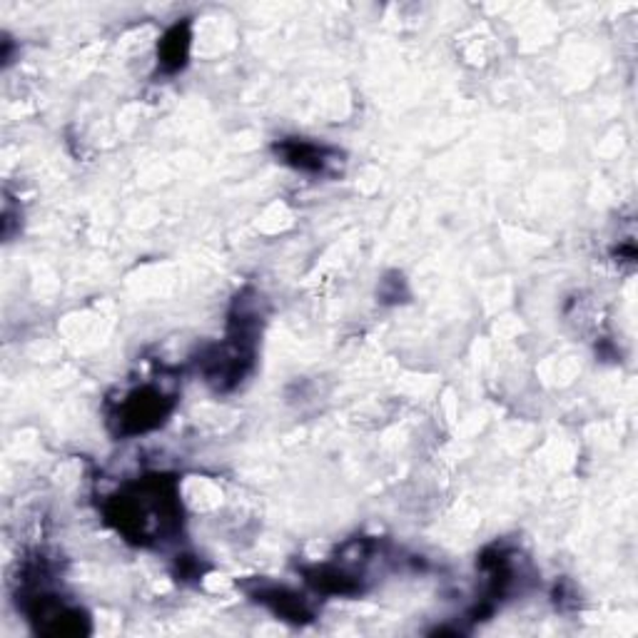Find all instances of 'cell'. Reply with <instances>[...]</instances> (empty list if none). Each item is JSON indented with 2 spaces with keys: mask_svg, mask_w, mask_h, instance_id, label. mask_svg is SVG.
<instances>
[{
  "mask_svg": "<svg viewBox=\"0 0 638 638\" xmlns=\"http://www.w3.org/2000/svg\"><path fill=\"white\" fill-rule=\"evenodd\" d=\"M169 407H172V401L158 389H138L120 407V431L122 434H138V431H148V429L158 427L169 411Z\"/></svg>",
  "mask_w": 638,
  "mask_h": 638,
  "instance_id": "cell-1",
  "label": "cell"
},
{
  "mask_svg": "<svg viewBox=\"0 0 638 638\" xmlns=\"http://www.w3.org/2000/svg\"><path fill=\"white\" fill-rule=\"evenodd\" d=\"M188 48H189V33L188 25H175L169 30L162 45H160V63L165 65L168 70H179L185 65V58H188Z\"/></svg>",
  "mask_w": 638,
  "mask_h": 638,
  "instance_id": "cell-2",
  "label": "cell"
},
{
  "mask_svg": "<svg viewBox=\"0 0 638 638\" xmlns=\"http://www.w3.org/2000/svg\"><path fill=\"white\" fill-rule=\"evenodd\" d=\"M285 158L292 165H297L302 169H322L324 160H322V150L314 148V145H304V142H287L285 148Z\"/></svg>",
  "mask_w": 638,
  "mask_h": 638,
  "instance_id": "cell-3",
  "label": "cell"
}]
</instances>
